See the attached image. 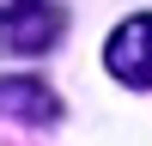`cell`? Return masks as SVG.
<instances>
[{
    "mask_svg": "<svg viewBox=\"0 0 152 146\" xmlns=\"http://www.w3.org/2000/svg\"><path fill=\"white\" fill-rule=\"evenodd\" d=\"M104 67H110V79L134 85V91L152 85V12H134V18H122L116 31H110Z\"/></svg>",
    "mask_w": 152,
    "mask_h": 146,
    "instance_id": "6da1fadb",
    "label": "cell"
},
{
    "mask_svg": "<svg viewBox=\"0 0 152 146\" xmlns=\"http://www.w3.org/2000/svg\"><path fill=\"white\" fill-rule=\"evenodd\" d=\"M55 36H61V12L49 6V0H43V6H31V12H18V18H6V24H0V43H6L12 55H43V49L55 43Z\"/></svg>",
    "mask_w": 152,
    "mask_h": 146,
    "instance_id": "7a4b0ae2",
    "label": "cell"
},
{
    "mask_svg": "<svg viewBox=\"0 0 152 146\" xmlns=\"http://www.w3.org/2000/svg\"><path fill=\"white\" fill-rule=\"evenodd\" d=\"M0 116H12V122H55L61 116V97L49 91L43 79H0Z\"/></svg>",
    "mask_w": 152,
    "mask_h": 146,
    "instance_id": "3957f363",
    "label": "cell"
},
{
    "mask_svg": "<svg viewBox=\"0 0 152 146\" xmlns=\"http://www.w3.org/2000/svg\"><path fill=\"white\" fill-rule=\"evenodd\" d=\"M31 6H43V0H0V24L18 18V12H31Z\"/></svg>",
    "mask_w": 152,
    "mask_h": 146,
    "instance_id": "277c9868",
    "label": "cell"
}]
</instances>
